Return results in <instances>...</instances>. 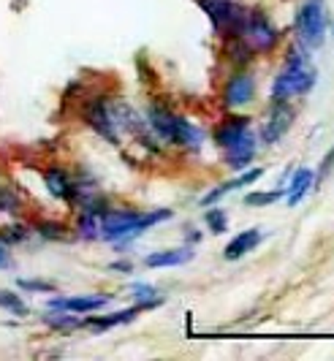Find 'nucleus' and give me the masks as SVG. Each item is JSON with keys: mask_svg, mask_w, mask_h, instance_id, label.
Segmentation results:
<instances>
[{"mask_svg": "<svg viewBox=\"0 0 334 361\" xmlns=\"http://www.w3.org/2000/svg\"><path fill=\"white\" fill-rule=\"evenodd\" d=\"M316 87V68L307 60V54H302L299 49L288 52L285 60V71L280 73L272 85V101H288L294 95H304Z\"/></svg>", "mask_w": 334, "mask_h": 361, "instance_id": "f257e3e1", "label": "nucleus"}, {"mask_svg": "<svg viewBox=\"0 0 334 361\" xmlns=\"http://www.w3.org/2000/svg\"><path fill=\"white\" fill-rule=\"evenodd\" d=\"M171 217V209H158V212H149V215H139V212H130V209H106L101 215V223H98V236L104 239H123V236H133L142 234L144 228L161 223V220H168Z\"/></svg>", "mask_w": 334, "mask_h": 361, "instance_id": "f03ea898", "label": "nucleus"}, {"mask_svg": "<svg viewBox=\"0 0 334 361\" xmlns=\"http://www.w3.org/2000/svg\"><path fill=\"white\" fill-rule=\"evenodd\" d=\"M149 128H152L161 139H166L171 145L190 147V149H199L202 139H204L199 128H193L187 120L177 117L174 111H168V109H163V106L149 109Z\"/></svg>", "mask_w": 334, "mask_h": 361, "instance_id": "7ed1b4c3", "label": "nucleus"}, {"mask_svg": "<svg viewBox=\"0 0 334 361\" xmlns=\"http://www.w3.org/2000/svg\"><path fill=\"white\" fill-rule=\"evenodd\" d=\"M237 36L245 41V47L250 52H269L275 44H278V30L269 19L264 17V11H247L242 19Z\"/></svg>", "mask_w": 334, "mask_h": 361, "instance_id": "20e7f679", "label": "nucleus"}, {"mask_svg": "<svg viewBox=\"0 0 334 361\" xmlns=\"http://www.w3.org/2000/svg\"><path fill=\"white\" fill-rule=\"evenodd\" d=\"M297 30L302 44L321 47L323 30H326V14H323V0H307L297 14Z\"/></svg>", "mask_w": 334, "mask_h": 361, "instance_id": "39448f33", "label": "nucleus"}, {"mask_svg": "<svg viewBox=\"0 0 334 361\" xmlns=\"http://www.w3.org/2000/svg\"><path fill=\"white\" fill-rule=\"evenodd\" d=\"M199 6L204 8L209 19H212V25L223 30V33H234L237 36V30H240L242 19H245V8L237 6L234 0H199Z\"/></svg>", "mask_w": 334, "mask_h": 361, "instance_id": "423d86ee", "label": "nucleus"}, {"mask_svg": "<svg viewBox=\"0 0 334 361\" xmlns=\"http://www.w3.org/2000/svg\"><path fill=\"white\" fill-rule=\"evenodd\" d=\"M294 117H297V111H294V106H288V101H275V106L269 111V120L261 128V142H264V145L280 142L283 133L291 128Z\"/></svg>", "mask_w": 334, "mask_h": 361, "instance_id": "0eeeda50", "label": "nucleus"}, {"mask_svg": "<svg viewBox=\"0 0 334 361\" xmlns=\"http://www.w3.org/2000/svg\"><path fill=\"white\" fill-rule=\"evenodd\" d=\"M253 92H256V82H253L247 73H237V76H231V79L225 82L223 104L228 109H240L253 101Z\"/></svg>", "mask_w": 334, "mask_h": 361, "instance_id": "6e6552de", "label": "nucleus"}, {"mask_svg": "<svg viewBox=\"0 0 334 361\" xmlns=\"http://www.w3.org/2000/svg\"><path fill=\"white\" fill-rule=\"evenodd\" d=\"M87 123H90V128L98 130L106 142H111V145L120 142L117 126H114V120H111V111H109V104H106V101H93V104L87 106Z\"/></svg>", "mask_w": 334, "mask_h": 361, "instance_id": "1a4fd4ad", "label": "nucleus"}, {"mask_svg": "<svg viewBox=\"0 0 334 361\" xmlns=\"http://www.w3.org/2000/svg\"><path fill=\"white\" fill-rule=\"evenodd\" d=\"M223 149H225V163L231 169H245L247 163L253 161V155H256V136L247 130V133H242L237 142H231Z\"/></svg>", "mask_w": 334, "mask_h": 361, "instance_id": "9d476101", "label": "nucleus"}, {"mask_svg": "<svg viewBox=\"0 0 334 361\" xmlns=\"http://www.w3.org/2000/svg\"><path fill=\"white\" fill-rule=\"evenodd\" d=\"M109 302V296H74V299H49L52 310H66V312H95Z\"/></svg>", "mask_w": 334, "mask_h": 361, "instance_id": "9b49d317", "label": "nucleus"}, {"mask_svg": "<svg viewBox=\"0 0 334 361\" xmlns=\"http://www.w3.org/2000/svg\"><path fill=\"white\" fill-rule=\"evenodd\" d=\"M261 239H264L261 228H250V231H242L240 236H234V239H231V242L225 245V250H223L225 261H237V258L247 255L250 250H256Z\"/></svg>", "mask_w": 334, "mask_h": 361, "instance_id": "f8f14e48", "label": "nucleus"}, {"mask_svg": "<svg viewBox=\"0 0 334 361\" xmlns=\"http://www.w3.org/2000/svg\"><path fill=\"white\" fill-rule=\"evenodd\" d=\"M44 180H47V188H49L52 196H57V199H74V182H71V177L63 169H57V166L47 169Z\"/></svg>", "mask_w": 334, "mask_h": 361, "instance_id": "ddd939ff", "label": "nucleus"}, {"mask_svg": "<svg viewBox=\"0 0 334 361\" xmlns=\"http://www.w3.org/2000/svg\"><path fill=\"white\" fill-rule=\"evenodd\" d=\"M313 182H316V174H313L310 169H299V171H294V177H291L288 188H285L288 204H291V207H297L299 201L304 199V193L313 188Z\"/></svg>", "mask_w": 334, "mask_h": 361, "instance_id": "4468645a", "label": "nucleus"}, {"mask_svg": "<svg viewBox=\"0 0 334 361\" xmlns=\"http://www.w3.org/2000/svg\"><path fill=\"white\" fill-rule=\"evenodd\" d=\"M250 130V120L247 117H228L218 130H215V142L221 147H228L231 142H237L242 133Z\"/></svg>", "mask_w": 334, "mask_h": 361, "instance_id": "2eb2a0df", "label": "nucleus"}, {"mask_svg": "<svg viewBox=\"0 0 334 361\" xmlns=\"http://www.w3.org/2000/svg\"><path fill=\"white\" fill-rule=\"evenodd\" d=\"M193 258V250L190 247H180V250H163V253H152L144 258V264L158 269V267H183Z\"/></svg>", "mask_w": 334, "mask_h": 361, "instance_id": "dca6fc26", "label": "nucleus"}, {"mask_svg": "<svg viewBox=\"0 0 334 361\" xmlns=\"http://www.w3.org/2000/svg\"><path fill=\"white\" fill-rule=\"evenodd\" d=\"M139 310H142V307L120 310V312H111V315H106V318H87L85 324L90 326V329H95V331H106V329H111V326H120V324H128V321H133V318L139 315Z\"/></svg>", "mask_w": 334, "mask_h": 361, "instance_id": "f3484780", "label": "nucleus"}, {"mask_svg": "<svg viewBox=\"0 0 334 361\" xmlns=\"http://www.w3.org/2000/svg\"><path fill=\"white\" fill-rule=\"evenodd\" d=\"M259 177H264V169H253V171H247V174H242L240 180H231V182H225V185H221L218 190H212V193H206L204 196V201L202 204H215L218 199H223L225 193H231L234 188H242V185H250V182H256Z\"/></svg>", "mask_w": 334, "mask_h": 361, "instance_id": "a211bd4d", "label": "nucleus"}, {"mask_svg": "<svg viewBox=\"0 0 334 361\" xmlns=\"http://www.w3.org/2000/svg\"><path fill=\"white\" fill-rule=\"evenodd\" d=\"M0 307L14 312V315H27V305L19 299L17 293H11V290H0Z\"/></svg>", "mask_w": 334, "mask_h": 361, "instance_id": "6ab92c4d", "label": "nucleus"}, {"mask_svg": "<svg viewBox=\"0 0 334 361\" xmlns=\"http://www.w3.org/2000/svg\"><path fill=\"white\" fill-rule=\"evenodd\" d=\"M79 236H85V239H95L98 236V215L82 212V217H79Z\"/></svg>", "mask_w": 334, "mask_h": 361, "instance_id": "aec40b11", "label": "nucleus"}, {"mask_svg": "<svg viewBox=\"0 0 334 361\" xmlns=\"http://www.w3.org/2000/svg\"><path fill=\"white\" fill-rule=\"evenodd\" d=\"M206 226L212 228V234H223V231H228V217L223 209H209L206 212Z\"/></svg>", "mask_w": 334, "mask_h": 361, "instance_id": "412c9836", "label": "nucleus"}, {"mask_svg": "<svg viewBox=\"0 0 334 361\" xmlns=\"http://www.w3.org/2000/svg\"><path fill=\"white\" fill-rule=\"evenodd\" d=\"M278 199H283V190H275V193H247L245 196V204L247 207H269Z\"/></svg>", "mask_w": 334, "mask_h": 361, "instance_id": "4be33fe9", "label": "nucleus"}, {"mask_svg": "<svg viewBox=\"0 0 334 361\" xmlns=\"http://www.w3.org/2000/svg\"><path fill=\"white\" fill-rule=\"evenodd\" d=\"M44 321H47L49 326H55V329H74V326H82V321H79V318H74V315H66V312L47 315Z\"/></svg>", "mask_w": 334, "mask_h": 361, "instance_id": "5701e85b", "label": "nucleus"}, {"mask_svg": "<svg viewBox=\"0 0 334 361\" xmlns=\"http://www.w3.org/2000/svg\"><path fill=\"white\" fill-rule=\"evenodd\" d=\"M19 196L11 188H0V212H17Z\"/></svg>", "mask_w": 334, "mask_h": 361, "instance_id": "b1692460", "label": "nucleus"}, {"mask_svg": "<svg viewBox=\"0 0 334 361\" xmlns=\"http://www.w3.org/2000/svg\"><path fill=\"white\" fill-rule=\"evenodd\" d=\"M332 171H334V147L323 155V161H321V169H318V182H323Z\"/></svg>", "mask_w": 334, "mask_h": 361, "instance_id": "393cba45", "label": "nucleus"}, {"mask_svg": "<svg viewBox=\"0 0 334 361\" xmlns=\"http://www.w3.org/2000/svg\"><path fill=\"white\" fill-rule=\"evenodd\" d=\"M19 286L25 290H41V293H52L55 290L52 283H38V280H19Z\"/></svg>", "mask_w": 334, "mask_h": 361, "instance_id": "a878e982", "label": "nucleus"}, {"mask_svg": "<svg viewBox=\"0 0 334 361\" xmlns=\"http://www.w3.org/2000/svg\"><path fill=\"white\" fill-rule=\"evenodd\" d=\"M63 231H66V228H63L60 223H44V226H41V234L49 236V239H60Z\"/></svg>", "mask_w": 334, "mask_h": 361, "instance_id": "bb28decb", "label": "nucleus"}, {"mask_svg": "<svg viewBox=\"0 0 334 361\" xmlns=\"http://www.w3.org/2000/svg\"><path fill=\"white\" fill-rule=\"evenodd\" d=\"M11 234H3V239H11V242H19V239H25L27 236V231L25 228H19V226H14V228H8Z\"/></svg>", "mask_w": 334, "mask_h": 361, "instance_id": "cd10ccee", "label": "nucleus"}, {"mask_svg": "<svg viewBox=\"0 0 334 361\" xmlns=\"http://www.w3.org/2000/svg\"><path fill=\"white\" fill-rule=\"evenodd\" d=\"M3 267H8V250H6V245L0 242V269Z\"/></svg>", "mask_w": 334, "mask_h": 361, "instance_id": "c85d7f7f", "label": "nucleus"}, {"mask_svg": "<svg viewBox=\"0 0 334 361\" xmlns=\"http://www.w3.org/2000/svg\"><path fill=\"white\" fill-rule=\"evenodd\" d=\"M111 269H117V271H130V264H125V261H117V264H111Z\"/></svg>", "mask_w": 334, "mask_h": 361, "instance_id": "c756f323", "label": "nucleus"}]
</instances>
